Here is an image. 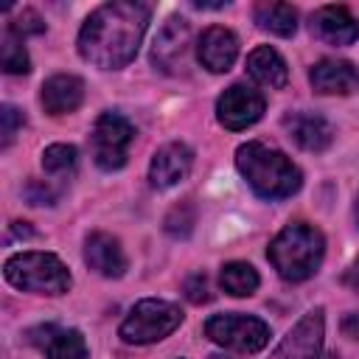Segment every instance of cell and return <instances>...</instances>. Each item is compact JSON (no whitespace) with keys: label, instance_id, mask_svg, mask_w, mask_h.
Returning a JSON list of instances; mask_svg holds the SVG:
<instances>
[{"label":"cell","instance_id":"1","mask_svg":"<svg viewBox=\"0 0 359 359\" xmlns=\"http://www.w3.org/2000/svg\"><path fill=\"white\" fill-rule=\"evenodd\" d=\"M149 6L135 0H115L98 6L81 25L79 53L95 67L115 70L135 59L149 25Z\"/></svg>","mask_w":359,"mask_h":359},{"label":"cell","instance_id":"2","mask_svg":"<svg viewBox=\"0 0 359 359\" xmlns=\"http://www.w3.org/2000/svg\"><path fill=\"white\" fill-rule=\"evenodd\" d=\"M236 165H238L241 177L247 180V185L264 199H286L303 182L300 168L283 151H278L266 143H258V140L238 146Z\"/></svg>","mask_w":359,"mask_h":359},{"label":"cell","instance_id":"3","mask_svg":"<svg viewBox=\"0 0 359 359\" xmlns=\"http://www.w3.org/2000/svg\"><path fill=\"white\" fill-rule=\"evenodd\" d=\"M325 252V241L323 233L306 222H292L286 224L269 244L266 255L272 261V266L278 269V275L283 280L300 283L306 278H311L323 261Z\"/></svg>","mask_w":359,"mask_h":359},{"label":"cell","instance_id":"4","mask_svg":"<svg viewBox=\"0 0 359 359\" xmlns=\"http://www.w3.org/2000/svg\"><path fill=\"white\" fill-rule=\"evenodd\" d=\"M6 280L22 292L65 294L70 289L67 266L50 252H17L3 266Z\"/></svg>","mask_w":359,"mask_h":359},{"label":"cell","instance_id":"5","mask_svg":"<svg viewBox=\"0 0 359 359\" xmlns=\"http://www.w3.org/2000/svg\"><path fill=\"white\" fill-rule=\"evenodd\" d=\"M180 323H182L180 306L149 297V300H140L126 314V320L121 323V337L132 345H149V342L168 337Z\"/></svg>","mask_w":359,"mask_h":359},{"label":"cell","instance_id":"6","mask_svg":"<svg viewBox=\"0 0 359 359\" xmlns=\"http://www.w3.org/2000/svg\"><path fill=\"white\" fill-rule=\"evenodd\" d=\"M205 334L216 345H224L241 353H255L269 342V325L247 314H213L205 323Z\"/></svg>","mask_w":359,"mask_h":359},{"label":"cell","instance_id":"7","mask_svg":"<svg viewBox=\"0 0 359 359\" xmlns=\"http://www.w3.org/2000/svg\"><path fill=\"white\" fill-rule=\"evenodd\" d=\"M132 140H135V126L118 112H104L93 126V157L98 168L118 171L126 163Z\"/></svg>","mask_w":359,"mask_h":359},{"label":"cell","instance_id":"8","mask_svg":"<svg viewBox=\"0 0 359 359\" xmlns=\"http://www.w3.org/2000/svg\"><path fill=\"white\" fill-rule=\"evenodd\" d=\"M323 334H325L323 309H311L280 339V345L272 351L269 359H317L320 348H323Z\"/></svg>","mask_w":359,"mask_h":359},{"label":"cell","instance_id":"9","mask_svg":"<svg viewBox=\"0 0 359 359\" xmlns=\"http://www.w3.org/2000/svg\"><path fill=\"white\" fill-rule=\"evenodd\" d=\"M264 115V95L247 84L227 87L216 101V118L224 129H247Z\"/></svg>","mask_w":359,"mask_h":359},{"label":"cell","instance_id":"10","mask_svg":"<svg viewBox=\"0 0 359 359\" xmlns=\"http://www.w3.org/2000/svg\"><path fill=\"white\" fill-rule=\"evenodd\" d=\"M188 45H191V25L185 17H168L157 36H154V45H151V62L163 70V73H177V67L185 62V53H188Z\"/></svg>","mask_w":359,"mask_h":359},{"label":"cell","instance_id":"11","mask_svg":"<svg viewBox=\"0 0 359 359\" xmlns=\"http://www.w3.org/2000/svg\"><path fill=\"white\" fill-rule=\"evenodd\" d=\"M28 342L39 348L48 359H87V342L76 328L45 323L28 331Z\"/></svg>","mask_w":359,"mask_h":359},{"label":"cell","instance_id":"12","mask_svg":"<svg viewBox=\"0 0 359 359\" xmlns=\"http://www.w3.org/2000/svg\"><path fill=\"white\" fill-rule=\"evenodd\" d=\"M191 163H194V151H191L185 143H180V140L165 143V146L157 149L154 157H151L149 180H151L154 188H171V185H177L180 180L188 177Z\"/></svg>","mask_w":359,"mask_h":359},{"label":"cell","instance_id":"13","mask_svg":"<svg viewBox=\"0 0 359 359\" xmlns=\"http://www.w3.org/2000/svg\"><path fill=\"white\" fill-rule=\"evenodd\" d=\"M84 261L90 269H95L104 278H121L126 272V255H123L121 241L101 230L84 238Z\"/></svg>","mask_w":359,"mask_h":359},{"label":"cell","instance_id":"14","mask_svg":"<svg viewBox=\"0 0 359 359\" xmlns=\"http://www.w3.org/2000/svg\"><path fill=\"white\" fill-rule=\"evenodd\" d=\"M311 31L328 45H351L359 39V22L345 6H323L311 14Z\"/></svg>","mask_w":359,"mask_h":359},{"label":"cell","instance_id":"15","mask_svg":"<svg viewBox=\"0 0 359 359\" xmlns=\"http://www.w3.org/2000/svg\"><path fill=\"white\" fill-rule=\"evenodd\" d=\"M196 53H199V62L210 70V73H224L230 70V65L236 62L238 56V39L230 28L224 25H210L202 36H199V45H196Z\"/></svg>","mask_w":359,"mask_h":359},{"label":"cell","instance_id":"16","mask_svg":"<svg viewBox=\"0 0 359 359\" xmlns=\"http://www.w3.org/2000/svg\"><path fill=\"white\" fill-rule=\"evenodd\" d=\"M309 81L323 95H348L359 87V70L345 59H323L311 67Z\"/></svg>","mask_w":359,"mask_h":359},{"label":"cell","instance_id":"17","mask_svg":"<svg viewBox=\"0 0 359 359\" xmlns=\"http://www.w3.org/2000/svg\"><path fill=\"white\" fill-rule=\"evenodd\" d=\"M283 126H286L289 137L306 151H323L334 140L331 123L317 112H292L283 118Z\"/></svg>","mask_w":359,"mask_h":359},{"label":"cell","instance_id":"18","mask_svg":"<svg viewBox=\"0 0 359 359\" xmlns=\"http://www.w3.org/2000/svg\"><path fill=\"white\" fill-rule=\"evenodd\" d=\"M81 101H84V81L79 76L59 73L42 84V107L50 115L73 112V109H79Z\"/></svg>","mask_w":359,"mask_h":359},{"label":"cell","instance_id":"19","mask_svg":"<svg viewBox=\"0 0 359 359\" xmlns=\"http://www.w3.org/2000/svg\"><path fill=\"white\" fill-rule=\"evenodd\" d=\"M247 73L264 84V87H272V90H280L289 79V70H286V62L280 59V53L269 45H258L250 56H247Z\"/></svg>","mask_w":359,"mask_h":359},{"label":"cell","instance_id":"20","mask_svg":"<svg viewBox=\"0 0 359 359\" xmlns=\"http://www.w3.org/2000/svg\"><path fill=\"white\" fill-rule=\"evenodd\" d=\"M255 22L278 36H292L297 28V11L289 3H258L255 6Z\"/></svg>","mask_w":359,"mask_h":359},{"label":"cell","instance_id":"21","mask_svg":"<svg viewBox=\"0 0 359 359\" xmlns=\"http://www.w3.org/2000/svg\"><path fill=\"white\" fill-rule=\"evenodd\" d=\"M222 289L233 297H247L258 289V272L244 261H230L222 266Z\"/></svg>","mask_w":359,"mask_h":359},{"label":"cell","instance_id":"22","mask_svg":"<svg viewBox=\"0 0 359 359\" xmlns=\"http://www.w3.org/2000/svg\"><path fill=\"white\" fill-rule=\"evenodd\" d=\"M0 65L6 73H28L31 70V59L22 48V39L11 28H6L3 39H0Z\"/></svg>","mask_w":359,"mask_h":359},{"label":"cell","instance_id":"23","mask_svg":"<svg viewBox=\"0 0 359 359\" xmlns=\"http://www.w3.org/2000/svg\"><path fill=\"white\" fill-rule=\"evenodd\" d=\"M76 163H79V154L73 146L67 143H53L42 151V168L50 174V177H67L76 171Z\"/></svg>","mask_w":359,"mask_h":359},{"label":"cell","instance_id":"24","mask_svg":"<svg viewBox=\"0 0 359 359\" xmlns=\"http://www.w3.org/2000/svg\"><path fill=\"white\" fill-rule=\"evenodd\" d=\"M191 224H194V208L191 205H177L168 216H165V230L177 238H185L191 233Z\"/></svg>","mask_w":359,"mask_h":359},{"label":"cell","instance_id":"25","mask_svg":"<svg viewBox=\"0 0 359 359\" xmlns=\"http://www.w3.org/2000/svg\"><path fill=\"white\" fill-rule=\"evenodd\" d=\"M8 28H11L17 36H25V34H42V31H45V22L39 20L36 11L22 8V14H20L14 22H8Z\"/></svg>","mask_w":359,"mask_h":359},{"label":"cell","instance_id":"26","mask_svg":"<svg viewBox=\"0 0 359 359\" xmlns=\"http://www.w3.org/2000/svg\"><path fill=\"white\" fill-rule=\"evenodd\" d=\"M0 118H3V149H6V146L14 140L17 129L25 123V118H22V112H20L17 107H11V104H6V107H3Z\"/></svg>","mask_w":359,"mask_h":359},{"label":"cell","instance_id":"27","mask_svg":"<svg viewBox=\"0 0 359 359\" xmlns=\"http://www.w3.org/2000/svg\"><path fill=\"white\" fill-rule=\"evenodd\" d=\"M185 297L191 303H208L210 300V286H208V278L202 272H196L185 280Z\"/></svg>","mask_w":359,"mask_h":359},{"label":"cell","instance_id":"28","mask_svg":"<svg viewBox=\"0 0 359 359\" xmlns=\"http://www.w3.org/2000/svg\"><path fill=\"white\" fill-rule=\"evenodd\" d=\"M25 196L31 199V205H53L56 202V194L42 180H31L25 188Z\"/></svg>","mask_w":359,"mask_h":359},{"label":"cell","instance_id":"29","mask_svg":"<svg viewBox=\"0 0 359 359\" xmlns=\"http://www.w3.org/2000/svg\"><path fill=\"white\" fill-rule=\"evenodd\" d=\"M342 283L348 286V289H353V292H359V258L345 269V275H342Z\"/></svg>","mask_w":359,"mask_h":359},{"label":"cell","instance_id":"30","mask_svg":"<svg viewBox=\"0 0 359 359\" xmlns=\"http://www.w3.org/2000/svg\"><path fill=\"white\" fill-rule=\"evenodd\" d=\"M342 331H345L348 337L359 339V311H351V314L342 317Z\"/></svg>","mask_w":359,"mask_h":359},{"label":"cell","instance_id":"31","mask_svg":"<svg viewBox=\"0 0 359 359\" xmlns=\"http://www.w3.org/2000/svg\"><path fill=\"white\" fill-rule=\"evenodd\" d=\"M210 359H233V356H224V353H213Z\"/></svg>","mask_w":359,"mask_h":359},{"label":"cell","instance_id":"32","mask_svg":"<svg viewBox=\"0 0 359 359\" xmlns=\"http://www.w3.org/2000/svg\"><path fill=\"white\" fill-rule=\"evenodd\" d=\"M356 222H359V196H356Z\"/></svg>","mask_w":359,"mask_h":359}]
</instances>
